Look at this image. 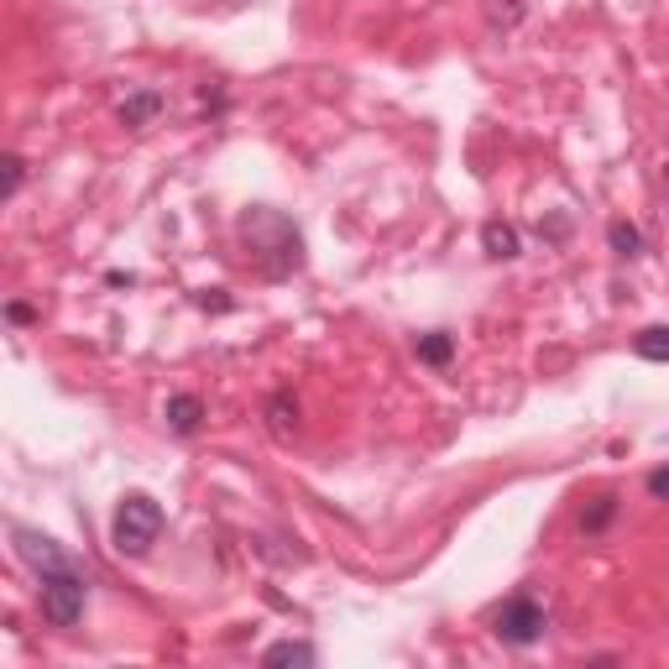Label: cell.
I'll list each match as a JSON object with an SVG mask.
<instances>
[{
	"mask_svg": "<svg viewBox=\"0 0 669 669\" xmlns=\"http://www.w3.org/2000/svg\"><path fill=\"white\" fill-rule=\"evenodd\" d=\"M157 533H163V507H157V502L146 497V492H131V497H120L116 528H110V539H116L120 554H131V560L152 554Z\"/></svg>",
	"mask_w": 669,
	"mask_h": 669,
	"instance_id": "cell-1",
	"label": "cell"
},
{
	"mask_svg": "<svg viewBox=\"0 0 669 669\" xmlns=\"http://www.w3.org/2000/svg\"><path fill=\"white\" fill-rule=\"evenodd\" d=\"M84 601H90V586H84V575L73 571V565L43 575V622L48 627H73V622L84 618Z\"/></svg>",
	"mask_w": 669,
	"mask_h": 669,
	"instance_id": "cell-2",
	"label": "cell"
},
{
	"mask_svg": "<svg viewBox=\"0 0 669 669\" xmlns=\"http://www.w3.org/2000/svg\"><path fill=\"white\" fill-rule=\"evenodd\" d=\"M544 627H550V612H544L533 597L502 601V612H497V638L502 644L528 648V644H539V638H544Z\"/></svg>",
	"mask_w": 669,
	"mask_h": 669,
	"instance_id": "cell-3",
	"label": "cell"
},
{
	"mask_svg": "<svg viewBox=\"0 0 669 669\" xmlns=\"http://www.w3.org/2000/svg\"><path fill=\"white\" fill-rule=\"evenodd\" d=\"M16 554H22L26 565L37 575H52V571H69V554L58 550L52 539H43V533H32V528H16Z\"/></svg>",
	"mask_w": 669,
	"mask_h": 669,
	"instance_id": "cell-4",
	"label": "cell"
},
{
	"mask_svg": "<svg viewBox=\"0 0 669 669\" xmlns=\"http://www.w3.org/2000/svg\"><path fill=\"white\" fill-rule=\"evenodd\" d=\"M157 116H163V95L157 90H137V95H126V105H120V126H131V131L152 126Z\"/></svg>",
	"mask_w": 669,
	"mask_h": 669,
	"instance_id": "cell-5",
	"label": "cell"
},
{
	"mask_svg": "<svg viewBox=\"0 0 669 669\" xmlns=\"http://www.w3.org/2000/svg\"><path fill=\"white\" fill-rule=\"evenodd\" d=\"M163 419H167V430L173 434H193L199 430V419H204V403H199L193 392H178V398H167Z\"/></svg>",
	"mask_w": 669,
	"mask_h": 669,
	"instance_id": "cell-6",
	"label": "cell"
},
{
	"mask_svg": "<svg viewBox=\"0 0 669 669\" xmlns=\"http://www.w3.org/2000/svg\"><path fill=\"white\" fill-rule=\"evenodd\" d=\"M481 246H486V257L513 262V257H518V231H513V225H502V220H492V225L481 231Z\"/></svg>",
	"mask_w": 669,
	"mask_h": 669,
	"instance_id": "cell-7",
	"label": "cell"
},
{
	"mask_svg": "<svg viewBox=\"0 0 669 669\" xmlns=\"http://www.w3.org/2000/svg\"><path fill=\"white\" fill-rule=\"evenodd\" d=\"M413 351H419V361H424V366H450L455 340L445 330H434V334H419V345H413Z\"/></svg>",
	"mask_w": 669,
	"mask_h": 669,
	"instance_id": "cell-8",
	"label": "cell"
},
{
	"mask_svg": "<svg viewBox=\"0 0 669 669\" xmlns=\"http://www.w3.org/2000/svg\"><path fill=\"white\" fill-rule=\"evenodd\" d=\"M633 351L644 361H669V325H648V330L633 340Z\"/></svg>",
	"mask_w": 669,
	"mask_h": 669,
	"instance_id": "cell-9",
	"label": "cell"
},
{
	"mask_svg": "<svg viewBox=\"0 0 669 669\" xmlns=\"http://www.w3.org/2000/svg\"><path fill=\"white\" fill-rule=\"evenodd\" d=\"M607 240H612L618 257H638V246H644L638 225H627V220H612V225H607Z\"/></svg>",
	"mask_w": 669,
	"mask_h": 669,
	"instance_id": "cell-10",
	"label": "cell"
},
{
	"mask_svg": "<svg viewBox=\"0 0 669 669\" xmlns=\"http://www.w3.org/2000/svg\"><path fill=\"white\" fill-rule=\"evenodd\" d=\"M612 518H618V497H597L586 513H580V528H586V533H601Z\"/></svg>",
	"mask_w": 669,
	"mask_h": 669,
	"instance_id": "cell-11",
	"label": "cell"
},
{
	"mask_svg": "<svg viewBox=\"0 0 669 669\" xmlns=\"http://www.w3.org/2000/svg\"><path fill=\"white\" fill-rule=\"evenodd\" d=\"M267 659H272V665H314L319 654H314L309 644H272L267 648Z\"/></svg>",
	"mask_w": 669,
	"mask_h": 669,
	"instance_id": "cell-12",
	"label": "cell"
},
{
	"mask_svg": "<svg viewBox=\"0 0 669 669\" xmlns=\"http://www.w3.org/2000/svg\"><path fill=\"white\" fill-rule=\"evenodd\" d=\"M0 167H5V178H0V193H5V199H16V189H22V178H26V163L16 157V152H5V157H0Z\"/></svg>",
	"mask_w": 669,
	"mask_h": 669,
	"instance_id": "cell-13",
	"label": "cell"
},
{
	"mask_svg": "<svg viewBox=\"0 0 669 669\" xmlns=\"http://www.w3.org/2000/svg\"><path fill=\"white\" fill-rule=\"evenodd\" d=\"M293 424H298V408L287 403V398H272V430L287 439V434H293Z\"/></svg>",
	"mask_w": 669,
	"mask_h": 669,
	"instance_id": "cell-14",
	"label": "cell"
},
{
	"mask_svg": "<svg viewBox=\"0 0 669 669\" xmlns=\"http://www.w3.org/2000/svg\"><path fill=\"white\" fill-rule=\"evenodd\" d=\"M524 16V0H492V22L497 26H513Z\"/></svg>",
	"mask_w": 669,
	"mask_h": 669,
	"instance_id": "cell-15",
	"label": "cell"
},
{
	"mask_svg": "<svg viewBox=\"0 0 669 669\" xmlns=\"http://www.w3.org/2000/svg\"><path fill=\"white\" fill-rule=\"evenodd\" d=\"M648 492H654L659 502H669V466H659V471L648 477Z\"/></svg>",
	"mask_w": 669,
	"mask_h": 669,
	"instance_id": "cell-16",
	"label": "cell"
},
{
	"mask_svg": "<svg viewBox=\"0 0 669 669\" xmlns=\"http://www.w3.org/2000/svg\"><path fill=\"white\" fill-rule=\"evenodd\" d=\"M5 319H11V325H32L37 314L26 309V304H5Z\"/></svg>",
	"mask_w": 669,
	"mask_h": 669,
	"instance_id": "cell-17",
	"label": "cell"
}]
</instances>
